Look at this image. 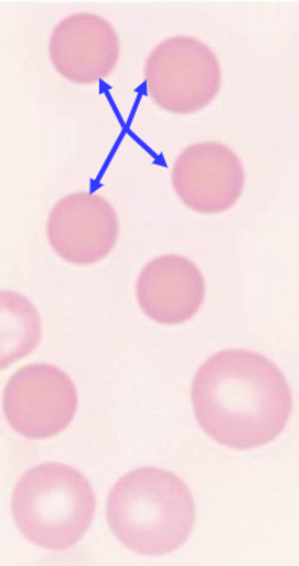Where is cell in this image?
I'll use <instances>...</instances> for the list:
<instances>
[{
  "instance_id": "obj_4",
  "label": "cell",
  "mask_w": 299,
  "mask_h": 566,
  "mask_svg": "<svg viewBox=\"0 0 299 566\" xmlns=\"http://www.w3.org/2000/svg\"><path fill=\"white\" fill-rule=\"evenodd\" d=\"M215 51L189 35L170 36L147 56L145 83L156 106L170 114H196L215 102L222 87Z\"/></svg>"
},
{
  "instance_id": "obj_1",
  "label": "cell",
  "mask_w": 299,
  "mask_h": 566,
  "mask_svg": "<svg viewBox=\"0 0 299 566\" xmlns=\"http://www.w3.org/2000/svg\"><path fill=\"white\" fill-rule=\"evenodd\" d=\"M199 426L212 440L253 450L277 440L292 412V392L281 369L253 350L211 356L193 379Z\"/></svg>"
},
{
  "instance_id": "obj_2",
  "label": "cell",
  "mask_w": 299,
  "mask_h": 566,
  "mask_svg": "<svg viewBox=\"0 0 299 566\" xmlns=\"http://www.w3.org/2000/svg\"><path fill=\"white\" fill-rule=\"evenodd\" d=\"M113 534L140 555L170 554L192 534L196 504L179 475L158 468H141L122 475L107 501Z\"/></svg>"
},
{
  "instance_id": "obj_10",
  "label": "cell",
  "mask_w": 299,
  "mask_h": 566,
  "mask_svg": "<svg viewBox=\"0 0 299 566\" xmlns=\"http://www.w3.org/2000/svg\"><path fill=\"white\" fill-rule=\"evenodd\" d=\"M42 336L35 306L17 292H2V368L30 355Z\"/></svg>"
},
{
  "instance_id": "obj_6",
  "label": "cell",
  "mask_w": 299,
  "mask_h": 566,
  "mask_svg": "<svg viewBox=\"0 0 299 566\" xmlns=\"http://www.w3.org/2000/svg\"><path fill=\"white\" fill-rule=\"evenodd\" d=\"M175 195L190 211L220 216L242 198L246 176L234 149L221 142H201L180 151L172 168Z\"/></svg>"
},
{
  "instance_id": "obj_3",
  "label": "cell",
  "mask_w": 299,
  "mask_h": 566,
  "mask_svg": "<svg viewBox=\"0 0 299 566\" xmlns=\"http://www.w3.org/2000/svg\"><path fill=\"white\" fill-rule=\"evenodd\" d=\"M97 499L84 474L70 465L45 463L22 475L12 494L18 530L40 548L66 551L87 534Z\"/></svg>"
},
{
  "instance_id": "obj_5",
  "label": "cell",
  "mask_w": 299,
  "mask_h": 566,
  "mask_svg": "<svg viewBox=\"0 0 299 566\" xmlns=\"http://www.w3.org/2000/svg\"><path fill=\"white\" fill-rule=\"evenodd\" d=\"M77 407V388L54 365L23 366L4 388V416L13 430L26 439L61 434L73 422Z\"/></svg>"
},
{
  "instance_id": "obj_8",
  "label": "cell",
  "mask_w": 299,
  "mask_h": 566,
  "mask_svg": "<svg viewBox=\"0 0 299 566\" xmlns=\"http://www.w3.org/2000/svg\"><path fill=\"white\" fill-rule=\"evenodd\" d=\"M47 54L61 77L73 84L93 85L107 80L116 70L121 41L108 19L78 12L56 23Z\"/></svg>"
},
{
  "instance_id": "obj_9",
  "label": "cell",
  "mask_w": 299,
  "mask_h": 566,
  "mask_svg": "<svg viewBox=\"0 0 299 566\" xmlns=\"http://www.w3.org/2000/svg\"><path fill=\"white\" fill-rule=\"evenodd\" d=\"M136 296L145 315L160 325H180L201 311L206 282L201 269L186 256L164 254L140 271Z\"/></svg>"
},
{
  "instance_id": "obj_7",
  "label": "cell",
  "mask_w": 299,
  "mask_h": 566,
  "mask_svg": "<svg viewBox=\"0 0 299 566\" xmlns=\"http://www.w3.org/2000/svg\"><path fill=\"white\" fill-rule=\"evenodd\" d=\"M118 235V213L98 193L66 195L55 202L46 221L47 242L70 264L92 265L107 259Z\"/></svg>"
}]
</instances>
